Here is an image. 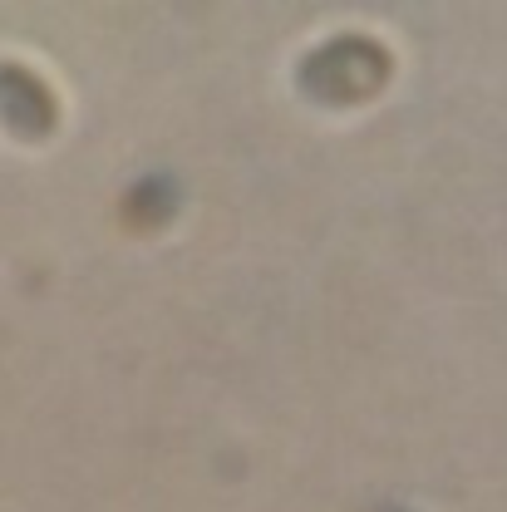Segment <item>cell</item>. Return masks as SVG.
Wrapping results in <instances>:
<instances>
[{
    "instance_id": "1",
    "label": "cell",
    "mask_w": 507,
    "mask_h": 512,
    "mask_svg": "<svg viewBox=\"0 0 507 512\" xmlns=\"http://www.w3.org/2000/svg\"><path fill=\"white\" fill-rule=\"evenodd\" d=\"M0 119L20 133H45L55 124V99L30 69L0 64Z\"/></svg>"
}]
</instances>
